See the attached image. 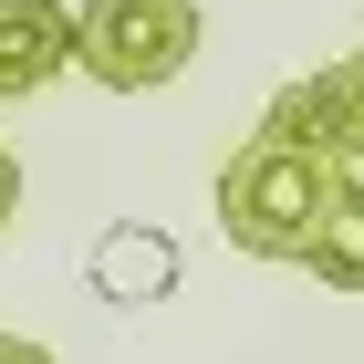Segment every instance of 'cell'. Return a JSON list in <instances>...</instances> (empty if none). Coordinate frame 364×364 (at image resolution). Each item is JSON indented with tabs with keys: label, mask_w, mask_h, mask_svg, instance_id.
<instances>
[{
	"label": "cell",
	"mask_w": 364,
	"mask_h": 364,
	"mask_svg": "<svg viewBox=\"0 0 364 364\" xmlns=\"http://www.w3.org/2000/svg\"><path fill=\"white\" fill-rule=\"evenodd\" d=\"M333 177H343L333 156H302V146H281V136H250L219 167V229H229V250L302 260L312 250V219H323V198H333Z\"/></svg>",
	"instance_id": "obj_1"
},
{
	"label": "cell",
	"mask_w": 364,
	"mask_h": 364,
	"mask_svg": "<svg viewBox=\"0 0 364 364\" xmlns=\"http://www.w3.org/2000/svg\"><path fill=\"white\" fill-rule=\"evenodd\" d=\"M198 0H84L73 11V73H94L105 94H156L188 73L198 53Z\"/></svg>",
	"instance_id": "obj_2"
},
{
	"label": "cell",
	"mask_w": 364,
	"mask_h": 364,
	"mask_svg": "<svg viewBox=\"0 0 364 364\" xmlns=\"http://www.w3.org/2000/svg\"><path fill=\"white\" fill-rule=\"evenodd\" d=\"M260 136H281V146H302V156L354 167V156H364V53L323 63V73H302V84H281L271 105H260Z\"/></svg>",
	"instance_id": "obj_3"
},
{
	"label": "cell",
	"mask_w": 364,
	"mask_h": 364,
	"mask_svg": "<svg viewBox=\"0 0 364 364\" xmlns=\"http://www.w3.org/2000/svg\"><path fill=\"white\" fill-rule=\"evenodd\" d=\"M167 291H177V240H167V229L114 219L105 240H94V302L146 312V302H167Z\"/></svg>",
	"instance_id": "obj_4"
},
{
	"label": "cell",
	"mask_w": 364,
	"mask_h": 364,
	"mask_svg": "<svg viewBox=\"0 0 364 364\" xmlns=\"http://www.w3.org/2000/svg\"><path fill=\"white\" fill-rule=\"evenodd\" d=\"M73 63V11L63 0H0V105L42 94Z\"/></svg>",
	"instance_id": "obj_5"
},
{
	"label": "cell",
	"mask_w": 364,
	"mask_h": 364,
	"mask_svg": "<svg viewBox=\"0 0 364 364\" xmlns=\"http://www.w3.org/2000/svg\"><path fill=\"white\" fill-rule=\"evenodd\" d=\"M302 271H312V281H333V291H364V177H333L323 219H312Z\"/></svg>",
	"instance_id": "obj_6"
},
{
	"label": "cell",
	"mask_w": 364,
	"mask_h": 364,
	"mask_svg": "<svg viewBox=\"0 0 364 364\" xmlns=\"http://www.w3.org/2000/svg\"><path fill=\"white\" fill-rule=\"evenodd\" d=\"M11 208H21V156L0 146V229H11Z\"/></svg>",
	"instance_id": "obj_7"
},
{
	"label": "cell",
	"mask_w": 364,
	"mask_h": 364,
	"mask_svg": "<svg viewBox=\"0 0 364 364\" xmlns=\"http://www.w3.org/2000/svg\"><path fill=\"white\" fill-rule=\"evenodd\" d=\"M0 364H53V354H42L31 333H0Z\"/></svg>",
	"instance_id": "obj_8"
}]
</instances>
